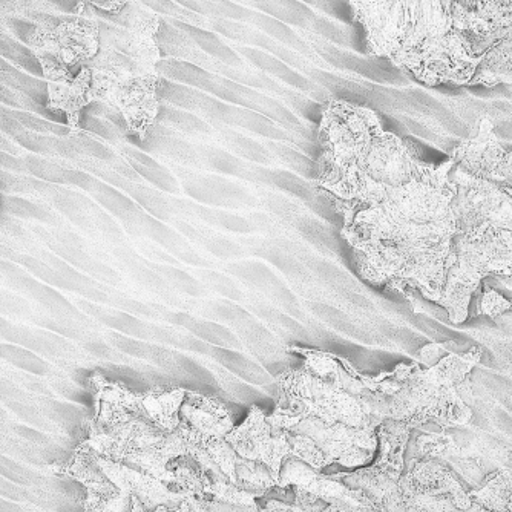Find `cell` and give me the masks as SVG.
Segmentation results:
<instances>
[{
    "mask_svg": "<svg viewBox=\"0 0 512 512\" xmlns=\"http://www.w3.org/2000/svg\"><path fill=\"white\" fill-rule=\"evenodd\" d=\"M270 421L286 434L292 456L318 471L329 465L361 468L378 453V430L327 424L316 417L278 410Z\"/></svg>",
    "mask_w": 512,
    "mask_h": 512,
    "instance_id": "6",
    "label": "cell"
},
{
    "mask_svg": "<svg viewBox=\"0 0 512 512\" xmlns=\"http://www.w3.org/2000/svg\"><path fill=\"white\" fill-rule=\"evenodd\" d=\"M353 20L361 23L367 34L368 48L375 56L385 57L398 31L399 23L413 0H348Z\"/></svg>",
    "mask_w": 512,
    "mask_h": 512,
    "instance_id": "11",
    "label": "cell"
},
{
    "mask_svg": "<svg viewBox=\"0 0 512 512\" xmlns=\"http://www.w3.org/2000/svg\"><path fill=\"white\" fill-rule=\"evenodd\" d=\"M180 512H266L258 505H238L224 500L201 499V497L184 496L178 505Z\"/></svg>",
    "mask_w": 512,
    "mask_h": 512,
    "instance_id": "16",
    "label": "cell"
},
{
    "mask_svg": "<svg viewBox=\"0 0 512 512\" xmlns=\"http://www.w3.org/2000/svg\"><path fill=\"white\" fill-rule=\"evenodd\" d=\"M96 8L79 2L73 20L56 27L42 25L31 34L28 45L42 66L46 82L73 80L74 69H82L96 59L100 50V20Z\"/></svg>",
    "mask_w": 512,
    "mask_h": 512,
    "instance_id": "7",
    "label": "cell"
},
{
    "mask_svg": "<svg viewBox=\"0 0 512 512\" xmlns=\"http://www.w3.org/2000/svg\"><path fill=\"white\" fill-rule=\"evenodd\" d=\"M341 512H384L370 499L361 502H336L333 503Z\"/></svg>",
    "mask_w": 512,
    "mask_h": 512,
    "instance_id": "17",
    "label": "cell"
},
{
    "mask_svg": "<svg viewBox=\"0 0 512 512\" xmlns=\"http://www.w3.org/2000/svg\"><path fill=\"white\" fill-rule=\"evenodd\" d=\"M388 60L428 86H470L482 57L440 0H413L388 46Z\"/></svg>",
    "mask_w": 512,
    "mask_h": 512,
    "instance_id": "5",
    "label": "cell"
},
{
    "mask_svg": "<svg viewBox=\"0 0 512 512\" xmlns=\"http://www.w3.org/2000/svg\"><path fill=\"white\" fill-rule=\"evenodd\" d=\"M92 384L96 414L85 442L108 459L174 483L169 463L188 454L180 416L184 391L134 393L100 376Z\"/></svg>",
    "mask_w": 512,
    "mask_h": 512,
    "instance_id": "2",
    "label": "cell"
},
{
    "mask_svg": "<svg viewBox=\"0 0 512 512\" xmlns=\"http://www.w3.org/2000/svg\"><path fill=\"white\" fill-rule=\"evenodd\" d=\"M92 102L96 96L89 66H83L73 80L48 82V109L65 112L71 134L80 131V112Z\"/></svg>",
    "mask_w": 512,
    "mask_h": 512,
    "instance_id": "13",
    "label": "cell"
},
{
    "mask_svg": "<svg viewBox=\"0 0 512 512\" xmlns=\"http://www.w3.org/2000/svg\"><path fill=\"white\" fill-rule=\"evenodd\" d=\"M456 168L471 177L512 189V149L500 143L493 122L483 117L476 134L463 140L450 155Z\"/></svg>",
    "mask_w": 512,
    "mask_h": 512,
    "instance_id": "8",
    "label": "cell"
},
{
    "mask_svg": "<svg viewBox=\"0 0 512 512\" xmlns=\"http://www.w3.org/2000/svg\"><path fill=\"white\" fill-rule=\"evenodd\" d=\"M505 192L512 197V189H505Z\"/></svg>",
    "mask_w": 512,
    "mask_h": 512,
    "instance_id": "19",
    "label": "cell"
},
{
    "mask_svg": "<svg viewBox=\"0 0 512 512\" xmlns=\"http://www.w3.org/2000/svg\"><path fill=\"white\" fill-rule=\"evenodd\" d=\"M287 486L313 494L330 505L336 502H361L368 499L362 491L348 488L339 479L338 474L327 476L293 456L284 459L283 467L279 471L278 488H287Z\"/></svg>",
    "mask_w": 512,
    "mask_h": 512,
    "instance_id": "12",
    "label": "cell"
},
{
    "mask_svg": "<svg viewBox=\"0 0 512 512\" xmlns=\"http://www.w3.org/2000/svg\"><path fill=\"white\" fill-rule=\"evenodd\" d=\"M295 491V502L284 503L278 500H272L267 503L264 511L266 512H341L335 505L324 502L322 499L306 493V491L293 488Z\"/></svg>",
    "mask_w": 512,
    "mask_h": 512,
    "instance_id": "15",
    "label": "cell"
},
{
    "mask_svg": "<svg viewBox=\"0 0 512 512\" xmlns=\"http://www.w3.org/2000/svg\"><path fill=\"white\" fill-rule=\"evenodd\" d=\"M482 358V348L465 355L448 353L431 367L399 365L390 375L373 379V413L379 422H404L422 428L428 422L440 428L467 425L476 404L470 375Z\"/></svg>",
    "mask_w": 512,
    "mask_h": 512,
    "instance_id": "4",
    "label": "cell"
},
{
    "mask_svg": "<svg viewBox=\"0 0 512 512\" xmlns=\"http://www.w3.org/2000/svg\"><path fill=\"white\" fill-rule=\"evenodd\" d=\"M440 5L454 27L474 40L477 56L512 39V0H440Z\"/></svg>",
    "mask_w": 512,
    "mask_h": 512,
    "instance_id": "9",
    "label": "cell"
},
{
    "mask_svg": "<svg viewBox=\"0 0 512 512\" xmlns=\"http://www.w3.org/2000/svg\"><path fill=\"white\" fill-rule=\"evenodd\" d=\"M512 85V39L494 43L480 60L470 86Z\"/></svg>",
    "mask_w": 512,
    "mask_h": 512,
    "instance_id": "14",
    "label": "cell"
},
{
    "mask_svg": "<svg viewBox=\"0 0 512 512\" xmlns=\"http://www.w3.org/2000/svg\"><path fill=\"white\" fill-rule=\"evenodd\" d=\"M451 180L456 186L451 201L454 237L436 304L447 310L453 324H462L486 281L496 279L512 293V197L456 165Z\"/></svg>",
    "mask_w": 512,
    "mask_h": 512,
    "instance_id": "1",
    "label": "cell"
},
{
    "mask_svg": "<svg viewBox=\"0 0 512 512\" xmlns=\"http://www.w3.org/2000/svg\"><path fill=\"white\" fill-rule=\"evenodd\" d=\"M131 512H148L146 511L145 506L142 505V502L140 500H135L134 508H132ZM152 512H180L177 509L174 508H168V506H160V508L155 509V511Z\"/></svg>",
    "mask_w": 512,
    "mask_h": 512,
    "instance_id": "18",
    "label": "cell"
},
{
    "mask_svg": "<svg viewBox=\"0 0 512 512\" xmlns=\"http://www.w3.org/2000/svg\"><path fill=\"white\" fill-rule=\"evenodd\" d=\"M111 22L100 23V50L88 63L94 96L123 115L129 131L143 137L158 114L160 60L157 14L129 4Z\"/></svg>",
    "mask_w": 512,
    "mask_h": 512,
    "instance_id": "3",
    "label": "cell"
},
{
    "mask_svg": "<svg viewBox=\"0 0 512 512\" xmlns=\"http://www.w3.org/2000/svg\"><path fill=\"white\" fill-rule=\"evenodd\" d=\"M227 440L238 456L269 468L279 485V471L284 459L292 456V447L270 417L253 408L246 421L227 434Z\"/></svg>",
    "mask_w": 512,
    "mask_h": 512,
    "instance_id": "10",
    "label": "cell"
}]
</instances>
